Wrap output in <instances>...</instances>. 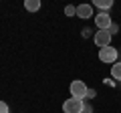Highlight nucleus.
<instances>
[{
  "label": "nucleus",
  "instance_id": "20e7f679",
  "mask_svg": "<svg viewBox=\"0 0 121 113\" xmlns=\"http://www.w3.org/2000/svg\"><path fill=\"white\" fill-rule=\"evenodd\" d=\"M95 24H97V28H99V30H109V28H111V24H113L109 12H97V14H95Z\"/></svg>",
  "mask_w": 121,
  "mask_h": 113
},
{
  "label": "nucleus",
  "instance_id": "423d86ee",
  "mask_svg": "<svg viewBox=\"0 0 121 113\" xmlns=\"http://www.w3.org/2000/svg\"><path fill=\"white\" fill-rule=\"evenodd\" d=\"M77 16L79 18H91V16H95V14H93V6H91V4H79L77 6Z\"/></svg>",
  "mask_w": 121,
  "mask_h": 113
},
{
  "label": "nucleus",
  "instance_id": "9d476101",
  "mask_svg": "<svg viewBox=\"0 0 121 113\" xmlns=\"http://www.w3.org/2000/svg\"><path fill=\"white\" fill-rule=\"evenodd\" d=\"M65 14L67 16H77V6H73V4L65 6Z\"/></svg>",
  "mask_w": 121,
  "mask_h": 113
},
{
  "label": "nucleus",
  "instance_id": "9b49d317",
  "mask_svg": "<svg viewBox=\"0 0 121 113\" xmlns=\"http://www.w3.org/2000/svg\"><path fill=\"white\" fill-rule=\"evenodd\" d=\"M95 89H89V91H87V99H95Z\"/></svg>",
  "mask_w": 121,
  "mask_h": 113
},
{
  "label": "nucleus",
  "instance_id": "1a4fd4ad",
  "mask_svg": "<svg viewBox=\"0 0 121 113\" xmlns=\"http://www.w3.org/2000/svg\"><path fill=\"white\" fill-rule=\"evenodd\" d=\"M111 77L117 79V81H121V61H117L115 65L111 67Z\"/></svg>",
  "mask_w": 121,
  "mask_h": 113
},
{
  "label": "nucleus",
  "instance_id": "0eeeda50",
  "mask_svg": "<svg viewBox=\"0 0 121 113\" xmlns=\"http://www.w3.org/2000/svg\"><path fill=\"white\" fill-rule=\"evenodd\" d=\"M24 8L28 10V12H36V10L40 8V0H26V2H24Z\"/></svg>",
  "mask_w": 121,
  "mask_h": 113
},
{
  "label": "nucleus",
  "instance_id": "4468645a",
  "mask_svg": "<svg viewBox=\"0 0 121 113\" xmlns=\"http://www.w3.org/2000/svg\"><path fill=\"white\" fill-rule=\"evenodd\" d=\"M93 109H91V105H85V109H83V113H91Z\"/></svg>",
  "mask_w": 121,
  "mask_h": 113
},
{
  "label": "nucleus",
  "instance_id": "f257e3e1",
  "mask_svg": "<svg viewBox=\"0 0 121 113\" xmlns=\"http://www.w3.org/2000/svg\"><path fill=\"white\" fill-rule=\"evenodd\" d=\"M117 56H119V51L115 47H105L99 48V61L101 63H107V65H115L117 63Z\"/></svg>",
  "mask_w": 121,
  "mask_h": 113
},
{
  "label": "nucleus",
  "instance_id": "ddd939ff",
  "mask_svg": "<svg viewBox=\"0 0 121 113\" xmlns=\"http://www.w3.org/2000/svg\"><path fill=\"white\" fill-rule=\"evenodd\" d=\"M119 28H121V26H117V24H111V28H109V32H111V35H115V32L119 30Z\"/></svg>",
  "mask_w": 121,
  "mask_h": 113
},
{
  "label": "nucleus",
  "instance_id": "f03ea898",
  "mask_svg": "<svg viewBox=\"0 0 121 113\" xmlns=\"http://www.w3.org/2000/svg\"><path fill=\"white\" fill-rule=\"evenodd\" d=\"M83 109H85V101L83 99L71 97V99H67L65 103H63V111L65 113H83Z\"/></svg>",
  "mask_w": 121,
  "mask_h": 113
},
{
  "label": "nucleus",
  "instance_id": "6e6552de",
  "mask_svg": "<svg viewBox=\"0 0 121 113\" xmlns=\"http://www.w3.org/2000/svg\"><path fill=\"white\" fill-rule=\"evenodd\" d=\"M93 6H97V8H101V10L105 12V10H109V8L113 6V0H95Z\"/></svg>",
  "mask_w": 121,
  "mask_h": 113
},
{
  "label": "nucleus",
  "instance_id": "2eb2a0df",
  "mask_svg": "<svg viewBox=\"0 0 121 113\" xmlns=\"http://www.w3.org/2000/svg\"><path fill=\"white\" fill-rule=\"evenodd\" d=\"M119 26H121V24H119Z\"/></svg>",
  "mask_w": 121,
  "mask_h": 113
},
{
  "label": "nucleus",
  "instance_id": "7ed1b4c3",
  "mask_svg": "<svg viewBox=\"0 0 121 113\" xmlns=\"http://www.w3.org/2000/svg\"><path fill=\"white\" fill-rule=\"evenodd\" d=\"M71 97H75V99H87V91H89V87H87L83 81H73L71 83Z\"/></svg>",
  "mask_w": 121,
  "mask_h": 113
},
{
  "label": "nucleus",
  "instance_id": "f8f14e48",
  "mask_svg": "<svg viewBox=\"0 0 121 113\" xmlns=\"http://www.w3.org/2000/svg\"><path fill=\"white\" fill-rule=\"evenodd\" d=\"M0 113H8V105H6L4 101H2V103H0Z\"/></svg>",
  "mask_w": 121,
  "mask_h": 113
},
{
  "label": "nucleus",
  "instance_id": "39448f33",
  "mask_svg": "<svg viewBox=\"0 0 121 113\" xmlns=\"http://www.w3.org/2000/svg\"><path fill=\"white\" fill-rule=\"evenodd\" d=\"M111 36H113V35H111L109 30H97L93 40H95V44H97L99 48H105V47H111Z\"/></svg>",
  "mask_w": 121,
  "mask_h": 113
}]
</instances>
